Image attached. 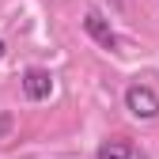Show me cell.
<instances>
[{
	"label": "cell",
	"mask_w": 159,
	"mask_h": 159,
	"mask_svg": "<svg viewBox=\"0 0 159 159\" xmlns=\"http://www.w3.org/2000/svg\"><path fill=\"white\" fill-rule=\"evenodd\" d=\"M8 129H11V114H0V136H4Z\"/></svg>",
	"instance_id": "cell-5"
},
{
	"label": "cell",
	"mask_w": 159,
	"mask_h": 159,
	"mask_svg": "<svg viewBox=\"0 0 159 159\" xmlns=\"http://www.w3.org/2000/svg\"><path fill=\"white\" fill-rule=\"evenodd\" d=\"M125 110L133 117H140V121H152V117H159V95L148 84H129L125 87Z\"/></svg>",
	"instance_id": "cell-1"
},
{
	"label": "cell",
	"mask_w": 159,
	"mask_h": 159,
	"mask_svg": "<svg viewBox=\"0 0 159 159\" xmlns=\"http://www.w3.org/2000/svg\"><path fill=\"white\" fill-rule=\"evenodd\" d=\"M95 159H148V155L136 148V144L121 140V136H114V140H102V144H98Z\"/></svg>",
	"instance_id": "cell-4"
},
{
	"label": "cell",
	"mask_w": 159,
	"mask_h": 159,
	"mask_svg": "<svg viewBox=\"0 0 159 159\" xmlns=\"http://www.w3.org/2000/svg\"><path fill=\"white\" fill-rule=\"evenodd\" d=\"M19 84H23V95L30 98V102H42V98H49V91H53V76L46 68H27Z\"/></svg>",
	"instance_id": "cell-2"
},
{
	"label": "cell",
	"mask_w": 159,
	"mask_h": 159,
	"mask_svg": "<svg viewBox=\"0 0 159 159\" xmlns=\"http://www.w3.org/2000/svg\"><path fill=\"white\" fill-rule=\"evenodd\" d=\"M84 30H87L102 49H117V34L110 30V23H106L98 11H87V15H84Z\"/></svg>",
	"instance_id": "cell-3"
},
{
	"label": "cell",
	"mask_w": 159,
	"mask_h": 159,
	"mask_svg": "<svg viewBox=\"0 0 159 159\" xmlns=\"http://www.w3.org/2000/svg\"><path fill=\"white\" fill-rule=\"evenodd\" d=\"M4 53H8V46H4V38H0V61H4Z\"/></svg>",
	"instance_id": "cell-6"
}]
</instances>
